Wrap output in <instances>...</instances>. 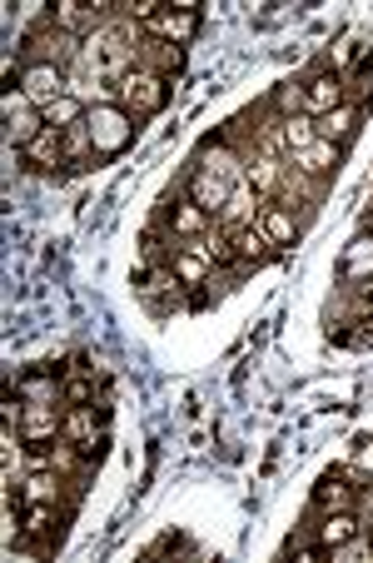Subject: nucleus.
<instances>
[{
    "instance_id": "obj_8",
    "label": "nucleus",
    "mask_w": 373,
    "mask_h": 563,
    "mask_svg": "<svg viewBox=\"0 0 373 563\" xmlns=\"http://www.w3.org/2000/svg\"><path fill=\"white\" fill-rule=\"evenodd\" d=\"M309 533H314V543H319L324 553H334V549H343V543L363 539V519H359V509H334V514H314Z\"/></svg>"
},
{
    "instance_id": "obj_23",
    "label": "nucleus",
    "mask_w": 373,
    "mask_h": 563,
    "mask_svg": "<svg viewBox=\"0 0 373 563\" xmlns=\"http://www.w3.org/2000/svg\"><path fill=\"white\" fill-rule=\"evenodd\" d=\"M269 200H259V190L255 185H235V195H229V205H224V214H219V224L224 230H245V224H259V210H264Z\"/></svg>"
},
{
    "instance_id": "obj_20",
    "label": "nucleus",
    "mask_w": 373,
    "mask_h": 563,
    "mask_svg": "<svg viewBox=\"0 0 373 563\" xmlns=\"http://www.w3.org/2000/svg\"><path fill=\"white\" fill-rule=\"evenodd\" d=\"M359 125H363V106L359 100H343V106H334L329 115H319V140H334V145L349 150L353 135H359Z\"/></svg>"
},
{
    "instance_id": "obj_17",
    "label": "nucleus",
    "mask_w": 373,
    "mask_h": 563,
    "mask_svg": "<svg viewBox=\"0 0 373 563\" xmlns=\"http://www.w3.org/2000/svg\"><path fill=\"white\" fill-rule=\"evenodd\" d=\"M170 265H174V279H180V285L190 289V295H194V289H204L214 275H219V269H214L210 260H204V250L194 245V240H184V245H174Z\"/></svg>"
},
{
    "instance_id": "obj_29",
    "label": "nucleus",
    "mask_w": 373,
    "mask_h": 563,
    "mask_svg": "<svg viewBox=\"0 0 373 563\" xmlns=\"http://www.w3.org/2000/svg\"><path fill=\"white\" fill-rule=\"evenodd\" d=\"M269 115H274V120L304 115V80H284V86L269 96Z\"/></svg>"
},
{
    "instance_id": "obj_11",
    "label": "nucleus",
    "mask_w": 373,
    "mask_h": 563,
    "mask_svg": "<svg viewBox=\"0 0 373 563\" xmlns=\"http://www.w3.org/2000/svg\"><path fill=\"white\" fill-rule=\"evenodd\" d=\"M145 35H160V41H170V45H190L194 35H200V5L194 0H180V5H165L160 11V21L149 25Z\"/></svg>"
},
{
    "instance_id": "obj_3",
    "label": "nucleus",
    "mask_w": 373,
    "mask_h": 563,
    "mask_svg": "<svg viewBox=\"0 0 373 563\" xmlns=\"http://www.w3.org/2000/svg\"><path fill=\"white\" fill-rule=\"evenodd\" d=\"M15 86L25 90V100H31L35 110L50 106V100H60L65 90H70V86H65V70H60V65H50V60H21Z\"/></svg>"
},
{
    "instance_id": "obj_10",
    "label": "nucleus",
    "mask_w": 373,
    "mask_h": 563,
    "mask_svg": "<svg viewBox=\"0 0 373 563\" xmlns=\"http://www.w3.org/2000/svg\"><path fill=\"white\" fill-rule=\"evenodd\" d=\"M15 429H21V439L31 449H50L65 429V405H25V415Z\"/></svg>"
},
{
    "instance_id": "obj_1",
    "label": "nucleus",
    "mask_w": 373,
    "mask_h": 563,
    "mask_svg": "<svg viewBox=\"0 0 373 563\" xmlns=\"http://www.w3.org/2000/svg\"><path fill=\"white\" fill-rule=\"evenodd\" d=\"M86 130H90V145H95V159H100V165H105V159L125 155V150L135 145V135H139V120L129 115L125 106H90Z\"/></svg>"
},
{
    "instance_id": "obj_24",
    "label": "nucleus",
    "mask_w": 373,
    "mask_h": 563,
    "mask_svg": "<svg viewBox=\"0 0 373 563\" xmlns=\"http://www.w3.org/2000/svg\"><path fill=\"white\" fill-rule=\"evenodd\" d=\"M284 175H289V165L279 155H249V175H245V180L259 190V200H279Z\"/></svg>"
},
{
    "instance_id": "obj_2",
    "label": "nucleus",
    "mask_w": 373,
    "mask_h": 563,
    "mask_svg": "<svg viewBox=\"0 0 373 563\" xmlns=\"http://www.w3.org/2000/svg\"><path fill=\"white\" fill-rule=\"evenodd\" d=\"M170 86H174V80L145 70V65H135V70H129L125 80L115 86V96H120V106H125L135 120H149V115H160V110L170 106Z\"/></svg>"
},
{
    "instance_id": "obj_21",
    "label": "nucleus",
    "mask_w": 373,
    "mask_h": 563,
    "mask_svg": "<svg viewBox=\"0 0 373 563\" xmlns=\"http://www.w3.org/2000/svg\"><path fill=\"white\" fill-rule=\"evenodd\" d=\"M139 65L155 70V75H165V80H174V75L184 70V51L170 45V41H160V35H145V41H139Z\"/></svg>"
},
{
    "instance_id": "obj_26",
    "label": "nucleus",
    "mask_w": 373,
    "mask_h": 563,
    "mask_svg": "<svg viewBox=\"0 0 373 563\" xmlns=\"http://www.w3.org/2000/svg\"><path fill=\"white\" fill-rule=\"evenodd\" d=\"M45 130V115L35 106H25V110H11L5 115V145H15V150H25L35 135Z\"/></svg>"
},
{
    "instance_id": "obj_15",
    "label": "nucleus",
    "mask_w": 373,
    "mask_h": 563,
    "mask_svg": "<svg viewBox=\"0 0 373 563\" xmlns=\"http://www.w3.org/2000/svg\"><path fill=\"white\" fill-rule=\"evenodd\" d=\"M259 230L269 234V245L284 255V250H294L298 240H304V220H298L289 205H279V200H269L264 210H259Z\"/></svg>"
},
{
    "instance_id": "obj_5",
    "label": "nucleus",
    "mask_w": 373,
    "mask_h": 563,
    "mask_svg": "<svg viewBox=\"0 0 373 563\" xmlns=\"http://www.w3.org/2000/svg\"><path fill=\"white\" fill-rule=\"evenodd\" d=\"M194 170H210V175H219V180H229V185H245V175H249V155L245 150H235L229 140H204L200 145V155H194Z\"/></svg>"
},
{
    "instance_id": "obj_6",
    "label": "nucleus",
    "mask_w": 373,
    "mask_h": 563,
    "mask_svg": "<svg viewBox=\"0 0 373 563\" xmlns=\"http://www.w3.org/2000/svg\"><path fill=\"white\" fill-rule=\"evenodd\" d=\"M65 523H70V509H60V504H21L15 533H21V539H35V543H45V549H50V543L65 533Z\"/></svg>"
},
{
    "instance_id": "obj_7",
    "label": "nucleus",
    "mask_w": 373,
    "mask_h": 563,
    "mask_svg": "<svg viewBox=\"0 0 373 563\" xmlns=\"http://www.w3.org/2000/svg\"><path fill=\"white\" fill-rule=\"evenodd\" d=\"M15 484H21V504H60V509H75V484L60 478L55 468H31Z\"/></svg>"
},
{
    "instance_id": "obj_18",
    "label": "nucleus",
    "mask_w": 373,
    "mask_h": 563,
    "mask_svg": "<svg viewBox=\"0 0 373 563\" xmlns=\"http://www.w3.org/2000/svg\"><path fill=\"white\" fill-rule=\"evenodd\" d=\"M184 195H190L200 210H210L214 220H219L224 205H229V195H235V185L219 180V175H210V170H190V180H184Z\"/></svg>"
},
{
    "instance_id": "obj_25",
    "label": "nucleus",
    "mask_w": 373,
    "mask_h": 563,
    "mask_svg": "<svg viewBox=\"0 0 373 563\" xmlns=\"http://www.w3.org/2000/svg\"><path fill=\"white\" fill-rule=\"evenodd\" d=\"M41 115H45V130H75V125H86V115H90V106L86 100H75L70 90H65L60 100H50V106H41Z\"/></svg>"
},
{
    "instance_id": "obj_9",
    "label": "nucleus",
    "mask_w": 373,
    "mask_h": 563,
    "mask_svg": "<svg viewBox=\"0 0 373 563\" xmlns=\"http://www.w3.org/2000/svg\"><path fill=\"white\" fill-rule=\"evenodd\" d=\"M60 379H65L60 364H31V369L15 374V394H21L25 405H65Z\"/></svg>"
},
{
    "instance_id": "obj_12",
    "label": "nucleus",
    "mask_w": 373,
    "mask_h": 563,
    "mask_svg": "<svg viewBox=\"0 0 373 563\" xmlns=\"http://www.w3.org/2000/svg\"><path fill=\"white\" fill-rule=\"evenodd\" d=\"M349 100V90H343V75L339 70H314L304 75V115H329L334 106H343Z\"/></svg>"
},
{
    "instance_id": "obj_4",
    "label": "nucleus",
    "mask_w": 373,
    "mask_h": 563,
    "mask_svg": "<svg viewBox=\"0 0 373 563\" xmlns=\"http://www.w3.org/2000/svg\"><path fill=\"white\" fill-rule=\"evenodd\" d=\"M160 220H165V230H170L174 240H180V245H184V240H204V234H210L214 224H219L210 210H200V205H194L190 195H174V200H165Z\"/></svg>"
},
{
    "instance_id": "obj_32",
    "label": "nucleus",
    "mask_w": 373,
    "mask_h": 563,
    "mask_svg": "<svg viewBox=\"0 0 373 563\" xmlns=\"http://www.w3.org/2000/svg\"><path fill=\"white\" fill-rule=\"evenodd\" d=\"M363 543H369V553H373V523H363Z\"/></svg>"
},
{
    "instance_id": "obj_27",
    "label": "nucleus",
    "mask_w": 373,
    "mask_h": 563,
    "mask_svg": "<svg viewBox=\"0 0 373 563\" xmlns=\"http://www.w3.org/2000/svg\"><path fill=\"white\" fill-rule=\"evenodd\" d=\"M343 279H349V285H359V279H369L373 275V240H369V234H353V240H349V250H343Z\"/></svg>"
},
{
    "instance_id": "obj_30",
    "label": "nucleus",
    "mask_w": 373,
    "mask_h": 563,
    "mask_svg": "<svg viewBox=\"0 0 373 563\" xmlns=\"http://www.w3.org/2000/svg\"><path fill=\"white\" fill-rule=\"evenodd\" d=\"M284 553H289V559H304V563L329 559V553H324L319 543H314V533H309V539H289V543H284Z\"/></svg>"
},
{
    "instance_id": "obj_14",
    "label": "nucleus",
    "mask_w": 373,
    "mask_h": 563,
    "mask_svg": "<svg viewBox=\"0 0 373 563\" xmlns=\"http://www.w3.org/2000/svg\"><path fill=\"white\" fill-rule=\"evenodd\" d=\"M284 165L324 185V180H329V175L343 165V145H334V140H314L309 150H298V155H284Z\"/></svg>"
},
{
    "instance_id": "obj_31",
    "label": "nucleus",
    "mask_w": 373,
    "mask_h": 563,
    "mask_svg": "<svg viewBox=\"0 0 373 563\" xmlns=\"http://www.w3.org/2000/svg\"><path fill=\"white\" fill-rule=\"evenodd\" d=\"M363 234L373 240V210H363Z\"/></svg>"
},
{
    "instance_id": "obj_13",
    "label": "nucleus",
    "mask_w": 373,
    "mask_h": 563,
    "mask_svg": "<svg viewBox=\"0 0 373 563\" xmlns=\"http://www.w3.org/2000/svg\"><path fill=\"white\" fill-rule=\"evenodd\" d=\"M309 509L314 514H334V509H359V484H353L343 468H329V474L314 484L309 494Z\"/></svg>"
},
{
    "instance_id": "obj_19",
    "label": "nucleus",
    "mask_w": 373,
    "mask_h": 563,
    "mask_svg": "<svg viewBox=\"0 0 373 563\" xmlns=\"http://www.w3.org/2000/svg\"><path fill=\"white\" fill-rule=\"evenodd\" d=\"M235 234V260H239V275H249V269H264L269 260L279 255L274 245H269V234L259 230V224H245V230H229Z\"/></svg>"
},
{
    "instance_id": "obj_28",
    "label": "nucleus",
    "mask_w": 373,
    "mask_h": 563,
    "mask_svg": "<svg viewBox=\"0 0 373 563\" xmlns=\"http://www.w3.org/2000/svg\"><path fill=\"white\" fill-rule=\"evenodd\" d=\"M279 140H284V155H298V150H309L314 140H319V120H314V115L279 120Z\"/></svg>"
},
{
    "instance_id": "obj_16",
    "label": "nucleus",
    "mask_w": 373,
    "mask_h": 563,
    "mask_svg": "<svg viewBox=\"0 0 373 563\" xmlns=\"http://www.w3.org/2000/svg\"><path fill=\"white\" fill-rule=\"evenodd\" d=\"M21 159L31 165L35 175H60V170H70V159H65V135H60V130H41V135H35L31 145L21 150Z\"/></svg>"
},
{
    "instance_id": "obj_22",
    "label": "nucleus",
    "mask_w": 373,
    "mask_h": 563,
    "mask_svg": "<svg viewBox=\"0 0 373 563\" xmlns=\"http://www.w3.org/2000/svg\"><path fill=\"white\" fill-rule=\"evenodd\" d=\"M319 200H324V185H319V180H309V175H298V170H289V175H284L279 205H289V210H294L298 220H309L314 205H319Z\"/></svg>"
}]
</instances>
